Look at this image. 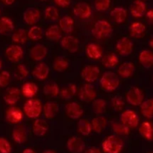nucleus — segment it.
Returning a JSON list of instances; mask_svg holds the SVG:
<instances>
[{"instance_id":"1","label":"nucleus","mask_w":153,"mask_h":153,"mask_svg":"<svg viewBox=\"0 0 153 153\" xmlns=\"http://www.w3.org/2000/svg\"><path fill=\"white\" fill-rule=\"evenodd\" d=\"M91 32L95 38L98 40H103L110 37L113 32V27L108 21L100 19L94 24Z\"/></svg>"},{"instance_id":"2","label":"nucleus","mask_w":153,"mask_h":153,"mask_svg":"<svg viewBox=\"0 0 153 153\" xmlns=\"http://www.w3.org/2000/svg\"><path fill=\"white\" fill-rule=\"evenodd\" d=\"M120 79L117 75L111 71H106L100 79L102 88L107 92H113L120 86Z\"/></svg>"},{"instance_id":"3","label":"nucleus","mask_w":153,"mask_h":153,"mask_svg":"<svg viewBox=\"0 0 153 153\" xmlns=\"http://www.w3.org/2000/svg\"><path fill=\"white\" fill-rule=\"evenodd\" d=\"M23 111L30 119H37L43 112V104L37 99H29L24 104Z\"/></svg>"},{"instance_id":"4","label":"nucleus","mask_w":153,"mask_h":153,"mask_svg":"<svg viewBox=\"0 0 153 153\" xmlns=\"http://www.w3.org/2000/svg\"><path fill=\"white\" fill-rule=\"evenodd\" d=\"M123 145V141L118 136L111 135L103 141L102 147L105 153H120Z\"/></svg>"},{"instance_id":"5","label":"nucleus","mask_w":153,"mask_h":153,"mask_svg":"<svg viewBox=\"0 0 153 153\" xmlns=\"http://www.w3.org/2000/svg\"><path fill=\"white\" fill-rule=\"evenodd\" d=\"M120 123L129 128H135L139 125V117L132 110H126L121 114Z\"/></svg>"},{"instance_id":"6","label":"nucleus","mask_w":153,"mask_h":153,"mask_svg":"<svg viewBox=\"0 0 153 153\" xmlns=\"http://www.w3.org/2000/svg\"><path fill=\"white\" fill-rule=\"evenodd\" d=\"M126 101L129 105L133 106H139L143 103L144 94L140 88L132 87L126 94Z\"/></svg>"},{"instance_id":"7","label":"nucleus","mask_w":153,"mask_h":153,"mask_svg":"<svg viewBox=\"0 0 153 153\" xmlns=\"http://www.w3.org/2000/svg\"><path fill=\"white\" fill-rule=\"evenodd\" d=\"M100 68L96 65L86 66L81 72V76L82 79L89 84L96 82L100 77Z\"/></svg>"},{"instance_id":"8","label":"nucleus","mask_w":153,"mask_h":153,"mask_svg":"<svg viewBox=\"0 0 153 153\" xmlns=\"http://www.w3.org/2000/svg\"><path fill=\"white\" fill-rule=\"evenodd\" d=\"M73 13L77 18L80 19H87L91 17L92 10L88 3L80 1L73 6Z\"/></svg>"},{"instance_id":"9","label":"nucleus","mask_w":153,"mask_h":153,"mask_svg":"<svg viewBox=\"0 0 153 153\" xmlns=\"http://www.w3.org/2000/svg\"><path fill=\"white\" fill-rule=\"evenodd\" d=\"M61 47L70 53H75L79 47V41L77 37L73 35H66L61 39Z\"/></svg>"},{"instance_id":"10","label":"nucleus","mask_w":153,"mask_h":153,"mask_svg":"<svg viewBox=\"0 0 153 153\" xmlns=\"http://www.w3.org/2000/svg\"><path fill=\"white\" fill-rule=\"evenodd\" d=\"M97 94L95 88L89 83L83 85L79 92V99L81 101L85 102H94L97 98Z\"/></svg>"},{"instance_id":"11","label":"nucleus","mask_w":153,"mask_h":153,"mask_svg":"<svg viewBox=\"0 0 153 153\" xmlns=\"http://www.w3.org/2000/svg\"><path fill=\"white\" fill-rule=\"evenodd\" d=\"M116 49L120 55L122 56H128L133 51L132 41L127 37H122L117 43Z\"/></svg>"},{"instance_id":"12","label":"nucleus","mask_w":153,"mask_h":153,"mask_svg":"<svg viewBox=\"0 0 153 153\" xmlns=\"http://www.w3.org/2000/svg\"><path fill=\"white\" fill-rule=\"evenodd\" d=\"M24 55L22 48L19 45H11L5 50L6 58L12 63H16L20 61Z\"/></svg>"},{"instance_id":"13","label":"nucleus","mask_w":153,"mask_h":153,"mask_svg":"<svg viewBox=\"0 0 153 153\" xmlns=\"http://www.w3.org/2000/svg\"><path fill=\"white\" fill-rule=\"evenodd\" d=\"M5 118L9 123L18 125L23 120V113L18 107L11 106L6 111Z\"/></svg>"},{"instance_id":"14","label":"nucleus","mask_w":153,"mask_h":153,"mask_svg":"<svg viewBox=\"0 0 153 153\" xmlns=\"http://www.w3.org/2000/svg\"><path fill=\"white\" fill-rule=\"evenodd\" d=\"M67 148L70 153H82L85 151V143L81 137L74 136L67 140Z\"/></svg>"},{"instance_id":"15","label":"nucleus","mask_w":153,"mask_h":153,"mask_svg":"<svg viewBox=\"0 0 153 153\" xmlns=\"http://www.w3.org/2000/svg\"><path fill=\"white\" fill-rule=\"evenodd\" d=\"M65 111L67 116L73 120L79 119L84 114L82 105L76 102L67 103L65 106Z\"/></svg>"},{"instance_id":"16","label":"nucleus","mask_w":153,"mask_h":153,"mask_svg":"<svg viewBox=\"0 0 153 153\" xmlns=\"http://www.w3.org/2000/svg\"><path fill=\"white\" fill-rule=\"evenodd\" d=\"M20 93V90L17 88L12 87V88H8L3 96V100L4 102L8 105L13 106L19 100Z\"/></svg>"},{"instance_id":"17","label":"nucleus","mask_w":153,"mask_h":153,"mask_svg":"<svg viewBox=\"0 0 153 153\" xmlns=\"http://www.w3.org/2000/svg\"><path fill=\"white\" fill-rule=\"evenodd\" d=\"M12 138L18 144H23L28 140V133L25 127L22 124H18L12 131Z\"/></svg>"},{"instance_id":"18","label":"nucleus","mask_w":153,"mask_h":153,"mask_svg":"<svg viewBox=\"0 0 153 153\" xmlns=\"http://www.w3.org/2000/svg\"><path fill=\"white\" fill-rule=\"evenodd\" d=\"M23 19L28 25H35L40 19V11L35 7H28L24 11Z\"/></svg>"},{"instance_id":"19","label":"nucleus","mask_w":153,"mask_h":153,"mask_svg":"<svg viewBox=\"0 0 153 153\" xmlns=\"http://www.w3.org/2000/svg\"><path fill=\"white\" fill-rule=\"evenodd\" d=\"M49 71L50 70H49V66L45 63L40 62L34 67L31 73L34 78L40 81H43L47 79L49 74Z\"/></svg>"},{"instance_id":"20","label":"nucleus","mask_w":153,"mask_h":153,"mask_svg":"<svg viewBox=\"0 0 153 153\" xmlns=\"http://www.w3.org/2000/svg\"><path fill=\"white\" fill-rule=\"evenodd\" d=\"M49 130V124L43 119H36L32 124V132L37 137H43Z\"/></svg>"},{"instance_id":"21","label":"nucleus","mask_w":153,"mask_h":153,"mask_svg":"<svg viewBox=\"0 0 153 153\" xmlns=\"http://www.w3.org/2000/svg\"><path fill=\"white\" fill-rule=\"evenodd\" d=\"M48 54L47 48L43 44H36L30 51L31 58L35 61H41L44 59Z\"/></svg>"},{"instance_id":"22","label":"nucleus","mask_w":153,"mask_h":153,"mask_svg":"<svg viewBox=\"0 0 153 153\" xmlns=\"http://www.w3.org/2000/svg\"><path fill=\"white\" fill-rule=\"evenodd\" d=\"M146 11V5L143 0H134L130 6V12L134 17H142L144 16Z\"/></svg>"},{"instance_id":"23","label":"nucleus","mask_w":153,"mask_h":153,"mask_svg":"<svg viewBox=\"0 0 153 153\" xmlns=\"http://www.w3.org/2000/svg\"><path fill=\"white\" fill-rule=\"evenodd\" d=\"M86 54L88 57L94 60H98L102 58L103 49L99 44L95 43H90L86 46Z\"/></svg>"},{"instance_id":"24","label":"nucleus","mask_w":153,"mask_h":153,"mask_svg":"<svg viewBox=\"0 0 153 153\" xmlns=\"http://www.w3.org/2000/svg\"><path fill=\"white\" fill-rule=\"evenodd\" d=\"M146 32V26L140 22H134L129 27V34L134 38H142Z\"/></svg>"},{"instance_id":"25","label":"nucleus","mask_w":153,"mask_h":153,"mask_svg":"<svg viewBox=\"0 0 153 153\" xmlns=\"http://www.w3.org/2000/svg\"><path fill=\"white\" fill-rule=\"evenodd\" d=\"M139 61L145 69H151L153 67V52L148 49L141 51L139 55Z\"/></svg>"},{"instance_id":"26","label":"nucleus","mask_w":153,"mask_h":153,"mask_svg":"<svg viewBox=\"0 0 153 153\" xmlns=\"http://www.w3.org/2000/svg\"><path fill=\"white\" fill-rule=\"evenodd\" d=\"M59 110V106L55 102H47L44 105H43V112L46 119H52L56 116Z\"/></svg>"},{"instance_id":"27","label":"nucleus","mask_w":153,"mask_h":153,"mask_svg":"<svg viewBox=\"0 0 153 153\" xmlns=\"http://www.w3.org/2000/svg\"><path fill=\"white\" fill-rule=\"evenodd\" d=\"M110 15L111 19L116 23L121 24L126 21L127 16H128V13H127L126 9L123 8L122 7H114L111 11Z\"/></svg>"},{"instance_id":"28","label":"nucleus","mask_w":153,"mask_h":153,"mask_svg":"<svg viewBox=\"0 0 153 153\" xmlns=\"http://www.w3.org/2000/svg\"><path fill=\"white\" fill-rule=\"evenodd\" d=\"M140 135L146 140H153V125L149 121H144L139 126Z\"/></svg>"},{"instance_id":"29","label":"nucleus","mask_w":153,"mask_h":153,"mask_svg":"<svg viewBox=\"0 0 153 153\" xmlns=\"http://www.w3.org/2000/svg\"><path fill=\"white\" fill-rule=\"evenodd\" d=\"M20 91L25 97L28 99H32L37 94L38 88H37L36 84L28 82L22 85Z\"/></svg>"},{"instance_id":"30","label":"nucleus","mask_w":153,"mask_h":153,"mask_svg":"<svg viewBox=\"0 0 153 153\" xmlns=\"http://www.w3.org/2000/svg\"><path fill=\"white\" fill-rule=\"evenodd\" d=\"M135 67L131 62H124L118 68V74L124 79L130 78L134 73Z\"/></svg>"},{"instance_id":"31","label":"nucleus","mask_w":153,"mask_h":153,"mask_svg":"<svg viewBox=\"0 0 153 153\" xmlns=\"http://www.w3.org/2000/svg\"><path fill=\"white\" fill-rule=\"evenodd\" d=\"M91 124L93 131H94L97 134H100L106 128V126H107V120L104 117L99 116L97 117H94L91 120Z\"/></svg>"},{"instance_id":"32","label":"nucleus","mask_w":153,"mask_h":153,"mask_svg":"<svg viewBox=\"0 0 153 153\" xmlns=\"http://www.w3.org/2000/svg\"><path fill=\"white\" fill-rule=\"evenodd\" d=\"M61 31L70 34L74 28V19L70 16H64L59 19V25Z\"/></svg>"},{"instance_id":"33","label":"nucleus","mask_w":153,"mask_h":153,"mask_svg":"<svg viewBox=\"0 0 153 153\" xmlns=\"http://www.w3.org/2000/svg\"><path fill=\"white\" fill-rule=\"evenodd\" d=\"M46 37L51 41H57L62 37V33L58 25H52L47 28L46 31Z\"/></svg>"},{"instance_id":"34","label":"nucleus","mask_w":153,"mask_h":153,"mask_svg":"<svg viewBox=\"0 0 153 153\" xmlns=\"http://www.w3.org/2000/svg\"><path fill=\"white\" fill-rule=\"evenodd\" d=\"M119 63V58L115 53H108L102 56V64L107 69L114 68Z\"/></svg>"},{"instance_id":"35","label":"nucleus","mask_w":153,"mask_h":153,"mask_svg":"<svg viewBox=\"0 0 153 153\" xmlns=\"http://www.w3.org/2000/svg\"><path fill=\"white\" fill-rule=\"evenodd\" d=\"M77 91V87L74 84H69L65 87L60 90V96L63 100H71L76 94Z\"/></svg>"},{"instance_id":"36","label":"nucleus","mask_w":153,"mask_h":153,"mask_svg":"<svg viewBox=\"0 0 153 153\" xmlns=\"http://www.w3.org/2000/svg\"><path fill=\"white\" fill-rule=\"evenodd\" d=\"M142 115L147 119H153V99L143 101L140 105Z\"/></svg>"},{"instance_id":"37","label":"nucleus","mask_w":153,"mask_h":153,"mask_svg":"<svg viewBox=\"0 0 153 153\" xmlns=\"http://www.w3.org/2000/svg\"><path fill=\"white\" fill-rule=\"evenodd\" d=\"M14 28L13 22L10 18L3 16L0 18V34H6L11 32Z\"/></svg>"},{"instance_id":"38","label":"nucleus","mask_w":153,"mask_h":153,"mask_svg":"<svg viewBox=\"0 0 153 153\" xmlns=\"http://www.w3.org/2000/svg\"><path fill=\"white\" fill-rule=\"evenodd\" d=\"M43 94L49 97H57L60 94V88L58 84L54 82H49L43 87Z\"/></svg>"},{"instance_id":"39","label":"nucleus","mask_w":153,"mask_h":153,"mask_svg":"<svg viewBox=\"0 0 153 153\" xmlns=\"http://www.w3.org/2000/svg\"><path fill=\"white\" fill-rule=\"evenodd\" d=\"M77 128L79 132L83 136H88L92 131L91 122L86 119H80L78 122Z\"/></svg>"},{"instance_id":"40","label":"nucleus","mask_w":153,"mask_h":153,"mask_svg":"<svg viewBox=\"0 0 153 153\" xmlns=\"http://www.w3.org/2000/svg\"><path fill=\"white\" fill-rule=\"evenodd\" d=\"M28 40V33L24 28H19L12 34V40L18 44H25Z\"/></svg>"},{"instance_id":"41","label":"nucleus","mask_w":153,"mask_h":153,"mask_svg":"<svg viewBox=\"0 0 153 153\" xmlns=\"http://www.w3.org/2000/svg\"><path fill=\"white\" fill-rule=\"evenodd\" d=\"M70 63L66 58L62 56L57 57L53 62V68L57 72H64L68 68Z\"/></svg>"},{"instance_id":"42","label":"nucleus","mask_w":153,"mask_h":153,"mask_svg":"<svg viewBox=\"0 0 153 153\" xmlns=\"http://www.w3.org/2000/svg\"><path fill=\"white\" fill-rule=\"evenodd\" d=\"M27 33H28V38L34 41H38V40H41L43 37V29L37 25H33L31 28H30Z\"/></svg>"},{"instance_id":"43","label":"nucleus","mask_w":153,"mask_h":153,"mask_svg":"<svg viewBox=\"0 0 153 153\" xmlns=\"http://www.w3.org/2000/svg\"><path fill=\"white\" fill-rule=\"evenodd\" d=\"M111 128L114 132L120 136H127L129 134L130 128L121 123L114 122L111 123Z\"/></svg>"},{"instance_id":"44","label":"nucleus","mask_w":153,"mask_h":153,"mask_svg":"<svg viewBox=\"0 0 153 153\" xmlns=\"http://www.w3.org/2000/svg\"><path fill=\"white\" fill-rule=\"evenodd\" d=\"M106 102L103 99H96L92 105L93 111L97 115H101L106 109Z\"/></svg>"},{"instance_id":"45","label":"nucleus","mask_w":153,"mask_h":153,"mask_svg":"<svg viewBox=\"0 0 153 153\" xmlns=\"http://www.w3.org/2000/svg\"><path fill=\"white\" fill-rule=\"evenodd\" d=\"M45 17L49 21H57L59 19V12L58 9L54 6H48L46 7L44 11Z\"/></svg>"},{"instance_id":"46","label":"nucleus","mask_w":153,"mask_h":153,"mask_svg":"<svg viewBox=\"0 0 153 153\" xmlns=\"http://www.w3.org/2000/svg\"><path fill=\"white\" fill-rule=\"evenodd\" d=\"M29 70L25 64H19L16 67V70L15 71V76L19 80L25 79L29 76Z\"/></svg>"},{"instance_id":"47","label":"nucleus","mask_w":153,"mask_h":153,"mask_svg":"<svg viewBox=\"0 0 153 153\" xmlns=\"http://www.w3.org/2000/svg\"><path fill=\"white\" fill-rule=\"evenodd\" d=\"M111 0H94V7L98 11H105L110 7Z\"/></svg>"},{"instance_id":"48","label":"nucleus","mask_w":153,"mask_h":153,"mask_svg":"<svg viewBox=\"0 0 153 153\" xmlns=\"http://www.w3.org/2000/svg\"><path fill=\"white\" fill-rule=\"evenodd\" d=\"M10 82V74L8 71L3 70L0 73V88H6Z\"/></svg>"},{"instance_id":"49","label":"nucleus","mask_w":153,"mask_h":153,"mask_svg":"<svg viewBox=\"0 0 153 153\" xmlns=\"http://www.w3.org/2000/svg\"><path fill=\"white\" fill-rule=\"evenodd\" d=\"M12 146L10 142L4 137H0V153H11Z\"/></svg>"},{"instance_id":"50","label":"nucleus","mask_w":153,"mask_h":153,"mask_svg":"<svg viewBox=\"0 0 153 153\" xmlns=\"http://www.w3.org/2000/svg\"><path fill=\"white\" fill-rule=\"evenodd\" d=\"M111 105L116 110H122L124 107V101L120 97H115L111 100Z\"/></svg>"},{"instance_id":"51","label":"nucleus","mask_w":153,"mask_h":153,"mask_svg":"<svg viewBox=\"0 0 153 153\" xmlns=\"http://www.w3.org/2000/svg\"><path fill=\"white\" fill-rule=\"evenodd\" d=\"M55 3L60 7H67L71 3V0H54Z\"/></svg>"},{"instance_id":"52","label":"nucleus","mask_w":153,"mask_h":153,"mask_svg":"<svg viewBox=\"0 0 153 153\" xmlns=\"http://www.w3.org/2000/svg\"><path fill=\"white\" fill-rule=\"evenodd\" d=\"M85 153H102L100 149L97 147H94V146H92V147H90L88 149H87L85 150Z\"/></svg>"},{"instance_id":"53","label":"nucleus","mask_w":153,"mask_h":153,"mask_svg":"<svg viewBox=\"0 0 153 153\" xmlns=\"http://www.w3.org/2000/svg\"><path fill=\"white\" fill-rule=\"evenodd\" d=\"M146 18L151 24H153V9H150L146 12Z\"/></svg>"},{"instance_id":"54","label":"nucleus","mask_w":153,"mask_h":153,"mask_svg":"<svg viewBox=\"0 0 153 153\" xmlns=\"http://www.w3.org/2000/svg\"><path fill=\"white\" fill-rule=\"evenodd\" d=\"M22 153H37L34 149H31V148H26L22 151Z\"/></svg>"},{"instance_id":"55","label":"nucleus","mask_w":153,"mask_h":153,"mask_svg":"<svg viewBox=\"0 0 153 153\" xmlns=\"http://www.w3.org/2000/svg\"><path fill=\"white\" fill-rule=\"evenodd\" d=\"M1 1H2L4 4H6V5H10V4H13V2H14L16 0H1Z\"/></svg>"},{"instance_id":"56","label":"nucleus","mask_w":153,"mask_h":153,"mask_svg":"<svg viewBox=\"0 0 153 153\" xmlns=\"http://www.w3.org/2000/svg\"><path fill=\"white\" fill-rule=\"evenodd\" d=\"M43 153H56L54 150L52 149H46Z\"/></svg>"},{"instance_id":"57","label":"nucleus","mask_w":153,"mask_h":153,"mask_svg":"<svg viewBox=\"0 0 153 153\" xmlns=\"http://www.w3.org/2000/svg\"><path fill=\"white\" fill-rule=\"evenodd\" d=\"M149 46L153 49V37L149 40Z\"/></svg>"},{"instance_id":"58","label":"nucleus","mask_w":153,"mask_h":153,"mask_svg":"<svg viewBox=\"0 0 153 153\" xmlns=\"http://www.w3.org/2000/svg\"><path fill=\"white\" fill-rule=\"evenodd\" d=\"M1 67H2V63H1V61L0 60V70H1Z\"/></svg>"},{"instance_id":"59","label":"nucleus","mask_w":153,"mask_h":153,"mask_svg":"<svg viewBox=\"0 0 153 153\" xmlns=\"http://www.w3.org/2000/svg\"><path fill=\"white\" fill-rule=\"evenodd\" d=\"M40 1H46V0H40Z\"/></svg>"},{"instance_id":"60","label":"nucleus","mask_w":153,"mask_h":153,"mask_svg":"<svg viewBox=\"0 0 153 153\" xmlns=\"http://www.w3.org/2000/svg\"><path fill=\"white\" fill-rule=\"evenodd\" d=\"M149 153H153V152H149Z\"/></svg>"}]
</instances>
